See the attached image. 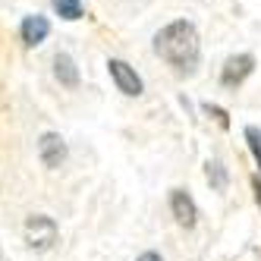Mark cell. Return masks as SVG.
Masks as SVG:
<instances>
[{"mask_svg":"<svg viewBox=\"0 0 261 261\" xmlns=\"http://www.w3.org/2000/svg\"><path fill=\"white\" fill-rule=\"evenodd\" d=\"M252 186H255V198H258V204H261V176H252Z\"/></svg>","mask_w":261,"mask_h":261,"instance_id":"4fadbf2b","label":"cell"},{"mask_svg":"<svg viewBox=\"0 0 261 261\" xmlns=\"http://www.w3.org/2000/svg\"><path fill=\"white\" fill-rule=\"evenodd\" d=\"M252 69H255L252 54H233V57H227V63H223V69H220V85L223 88H239L252 76Z\"/></svg>","mask_w":261,"mask_h":261,"instance_id":"277c9868","label":"cell"},{"mask_svg":"<svg viewBox=\"0 0 261 261\" xmlns=\"http://www.w3.org/2000/svg\"><path fill=\"white\" fill-rule=\"evenodd\" d=\"M50 7H54V13H57L60 19H66V22H76V19H82V16H85L82 0H50Z\"/></svg>","mask_w":261,"mask_h":261,"instance_id":"9c48e42d","label":"cell"},{"mask_svg":"<svg viewBox=\"0 0 261 261\" xmlns=\"http://www.w3.org/2000/svg\"><path fill=\"white\" fill-rule=\"evenodd\" d=\"M204 176H208V182H211V189H214V192H223V189L230 186L227 167H223L220 161H208V164H204Z\"/></svg>","mask_w":261,"mask_h":261,"instance_id":"30bf717a","label":"cell"},{"mask_svg":"<svg viewBox=\"0 0 261 261\" xmlns=\"http://www.w3.org/2000/svg\"><path fill=\"white\" fill-rule=\"evenodd\" d=\"M22 41L25 47H35V44H41L47 35H50V22L44 19V16H25L22 19Z\"/></svg>","mask_w":261,"mask_h":261,"instance_id":"52a82bcc","label":"cell"},{"mask_svg":"<svg viewBox=\"0 0 261 261\" xmlns=\"http://www.w3.org/2000/svg\"><path fill=\"white\" fill-rule=\"evenodd\" d=\"M25 242L32 249H38V252L50 249L54 242H57V223H54L50 217H44V214L29 217L25 220Z\"/></svg>","mask_w":261,"mask_h":261,"instance_id":"7a4b0ae2","label":"cell"},{"mask_svg":"<svg viewBox=\"0 0 261 261\" xmlns=\"http://www.w3.org/2000/svg\"><path fill=\"white\" fill-rule=\"evenodd\" d=\"M107 72H110V79L117 82V88L123 91V95H129V98H139L142 91H145V85H142V76L129 66L126 60H117V57H110L107 60Z\"/></svg>","mask_w":261,"mask_h":261,"instance_id":"3957f363","label":"cell"},{"mask_svg":"<svg viewBox=\"0 0 261 261\" xmlns=\"http://www.w3.org/2000/svg\"><path fill=\"white\" fill-rule=\"evenodd\" d=\"M201 110H204V114H208L220 129H230V114H227L223 107H217V104H201Z\"/></svg>","mask_w":261,"mask_h":261,"instance_id":"7c38bea8","label":"cell"},{"mask_svg":"<svg viewBox=\"0 0 261 261\" xmlns=\"http://www.w3.org/2000/svg\"><path fill=\"white\" fill-rule=\"evenodd\" d=\"M139 261H164V258H161V255H158V252H145V255H142V258H139Z\"/></svg>","mask_w":261,"mask_h":261,"instance_id":"5bb4252c","label":"cell"},{"mask_svg":"<svg viewBox=\"0 0 261 261\" xmlns=\"http://www.w3.org/2000/svg\"><path fill=\"white\" fill-rule=\"evenodd\" d=\"M246 142H249V151H252L255 164L261 167V129L258 126H246Z\"/></svg>","mask_w":261,"mask_h":261,"instance_id":"8fae6325","label":"cell"},{"mask_svg":"<svg viewBox=\"0 0 261 261\" xmlns=\"http://www.w3.org/2000/svg\"><path fill=\"white\" fill-rule=\"evenodd\" d=\"M154 54L179 72H192L201 57L198 32L189 19H173L154 35Z\"/></svg>","mask_w":261,"mask_h":261,"instance_id":"6da1fadb","label":"cell"},{"mask_svg":"<svg viewBox=\"0 0 261 261\" xmlns=\"http://www.w3.org/2000/svg\"><path fill=\"white\" fill-rule=\"evenodd\" d=\"M38 158H41L44 167L57 170V167L66 161V142H63L57 133H44L41 142H38Z\"/></svg>","mask_w":261,"mask_h":261,"instance_id":"5b68a950","label":"cell"},{"mask_svg":"<svg viewBox=\"0 0 261 261\" xmlns=\"http://www.w3.org/2000/svg\"><path fill=\"white\" fill-rule=\"evenodd\" d=\"M170 208H173V217H176L179 227H195L198 208H195V201L186 195L182 189H173V192H170Z\"/></svg>","mask_w":261,"mask_h":261,"instance_id":"8992f818","label":"cell"},{"mask_svg":"<svg viewBox=\"0 0 261 261\" xmlns=\"http://www.w3.org/2000/svg\"><path fill=\"white\" fill-rule=\"evenodd\" d=\"M54 76H57L60 85L76 88L79 85V66H76V60H72L69 54H57V57H54Z\"/></svg>","mask_w":261,"mask_h":261,"instance_id":"ba28073f","label":"cell"}]
</instances>
